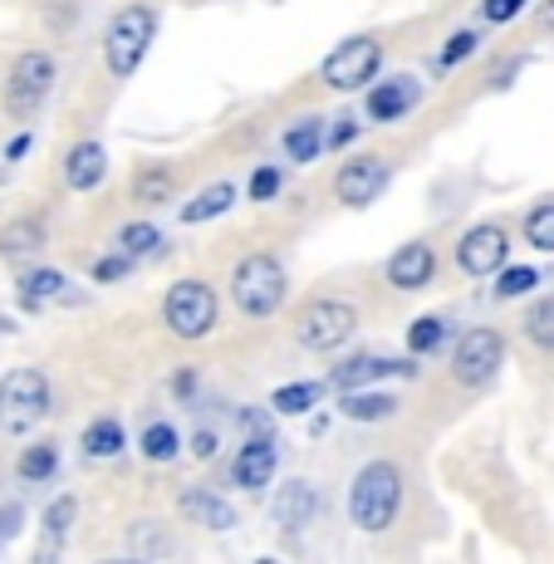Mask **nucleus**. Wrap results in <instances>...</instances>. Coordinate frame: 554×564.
Wrapping results in <instances>:
<instances>
[{"label": "nucleus", "instance_id": "nucleus-26", "mask_svg": "<svg viewBox=\"0 0 554 564\" xmlns=\"http://www.w3.org/2000/svg\"><path fill=\"white\" fill-rule=\"evenodd\" d=\"M138 447H143V457H148V462L167 466V462H177L182 437H177V427H172V422H148L143 437H138Z\"/></svg>", "mask_w": 554, "mask_h": 564}, {"label": "nucleus", "instance_id": "nucleus-39", "mask_svg": "<svg viewBox=\"0 0 554 564\" xmlns=\"http://www.w3.org/2000/svg\"><path fill=\"white\" fill-rule=\"evenodd\" d=\"M520 10H525V0H481V15L491 20V25H510Z\"/></svg>", "mask_w": 554, "mask_h": 564}, {"label": "nucleus", "instance_id": "nucleus-10", "mask_svg": "<svg viewBox=\"0 0 554 564\" xmlns=\"http://www.w3.org/2000/svg\"><path fill=\"white\" fill-rule=\"evenodd\" d=\"M506 260H510V236H506V226H496V221L471 226V231L456 241V270L471 280L496 275Z\"/></svg>", "mask_w": 554, "mask_h": 564}, {"label": "nucleus", "instance_id": "nucleus-12", "mask_svg": "<svg viewBox=\"0 0 554 564\" xmlns=\"http://www.w3.org/2000/svg\"><path fill=\"white\" fill-rule=\"evenodd\" d=\"M275 466H280V447L270 437H251L236 447V462H231V481L241 491H265L275 481Z\"/></svg>", "mask_w": 554, "mask_h": 564}, {"label": "nucleus", "instance_id": "nucleus-40", "mask_svg": "<svg viewBox=\"0 0 554 564\" xmlns=\"http://www.w3.org/2000/svg\"><path fill=\"white\" fill-rule=\"evenodd\" d=\"M216 447H221V442H216V432H211V427L192 432V442H187V452H192L197 462H211V457H216Z\"/></svg>", "mask_w": 554, "mask_h": 564}, {"label": "nucleus", "instance_id": "nucleus-13", "mask_svg": "<svg viewBox=\"0 0 554 564\" xmlns=\"http://www.w3.org/2000/svg\"><path fill=\"white\" fill-rule=\"evenodd\" d=\"M378 378H417V364H412V359H378V354H358V359L334 368L329 383L339 388V393H349V388H368V383H378Z\"/></svg>", "mask_w": 554, "mask_h": 564}, {"label": "nucleus", "instance_id": "nucleus-3", "mask_svg": "<svg viewBox=\"0 0 554 564\" xmlns=\"http://www.w3.org/2000/svg\"><path fill=\"white\" fill-rule=\"evenodd\" d=\"M152 35H157V10L152 6H123L104 30V64L108 74L128 79L138 74V64L148 59L152 50Z\"/></svg>", "mask_w": 554, "mask_h": 564}, {"label": "nucleus", "instance_id": "nucleus-43", "mask_svg": "<svg viewBox=\"0 0 554 564\" xmlns=\"http://www.w3.org/2000/svg\"><path fill=\"white\" fill-rule=\"evenodd\" d=\"M15 525H20V506H6V511H0V545L15 535Z\"/></svg>", "mask_w": 554, "mask_h": 564}, {"label": "nucleus", "instance_id": "nucleus-24", "mask_svg": "<svg viewBox=\"0 0 554 564\" xmlns=\"http://www.w3.org/2000/svg\"><path fill=\"white\" fill-rule=\"evenodd\" d=\"M329 393V383H319V378H304V383H285L275 388V398H270V408L280 412V417H300V412L319 408V398Z\"/></svg>", "mask_w": 554, "mask_h": 564}, {"label": "nucleus", "instance_id": "nucleus-17", "mask_svg": "<svg viewBox=\"0 0 554 564\" xmlns=\"http://www.w3.org/2000/svg\"><path fill=\"white\" fill-rule=\"evenodd\" d=\"M104 177H108V153H104V143H94V138L74 143L69 158H64V182H69L74 192H94V187H104Z\"/></svg>", "mask_w": 554, "mask_h": 564}, {"label": "nucleus", "instance_id": "nucleus-37", "mask_svg": "<svg viewBox=\"0 0 554 564\" xmlns=\"http://www.w3.org/2000/svg\"><path fill=\"white\" fill-rule=\"evenodd\" d=\"M74 516H79V501H74V496H59V501H54L50 511H45V530H50V540H64V535H69Z\"/></svg>", "mask_w": 554, "mask_h": 564}, {"label": "nucleus", "instance_id": "nucleus-36", "mask_svg": "<svg viewBox=\"0 0 554 564\" xmlns=\"http://www.w3.org/2000/svg\"><path fill=\"white\" fill-rule=\"evenodd\" d=\"M476 50H481V35H476V30H456L447 45H442V54H437V69H456V64L471 59Z\"/></svg>", "mask_w": 554, "mask_h": 564}, {"label": "nucleus", "instance_id": "nucleus-29", "mask_svg": "<svg viewBox=\"0 0 554 564\" xmlns=\"http://www.w3.org/2000/svg\"><path fill=\"white\" fill-rule=\"evenodd\" d=\"M172 192H177V177H172L167 167H148V172H138V182H133L138 206H162V202H172Z\"/></svg>", "mask_w": 554, "mask_h": 564}, {"label": "nucleus", "instance_id": "nucleus-41", "mask_svg": "<svg viewBox=\"0 0 554 564\" xmlns=\"http://www.w3.org/2000/svg\"><path fill=\"white\" fill-rule=\"evenodd\" d=\"M358 133H363V128H358L354 118H339V123H329V148H349Z\"/></svg>", "mask_w": 554, "mask_h": 564}, {"label": "nucleus", "instance_id": "nucleus-20", "mask_svg": "<svg viewBox=\"0 0 554 564\" xmlns=\"http://www.w3.org/2000/svg\"><path fill=\"white\" fill-rule=\"evenodd\" d=\"M324 148H329V123H324L319 113H309V118H300V123L285 128V158L290 162H314Z\"/></svg>", "mask_w": 554, "mask_h": 564}, {"label": "nucleus", "instance_id": "nucleus-6", "mask_svg": "<svg viewBox=\"0 0 554 564\" xmlns=\"http://www.w3.org/2000/svg\"><path fill=\"white\" fill-rule=\"evenodd\" d=\"M358 329V310L349 300H309L300 314H295V339L300 349L309 354H334L354 339Z\"/></svg>", "mask_w": 554, "mask_h": 564}, {"label": "nucleus", "instance_id": "nucleus-33", "mask_svg": "<svg viewBox=\"0 0 554 564\" xmlns=\"http://www.w3.org/2000/svg\"><path fill=\"white\" fill-rule=\"evenodd\" d=\"M118 251H128V256H152V251H162V231L152 221H128L123 231H118Z\"/></svg>", "mask_w": 554, "mask_h": 564}, {"label": "nucleus", "instance_id": "nucleus-32", "mask_svg": "<svg viewBox=\"0 0 554 564\" xmlns=\"http://www.w3.org/2000/svg\"><path fill=\"white\" fill-rule=\"evenodd\" d=\"M525 241L545 256L554 251V202H540L525 212Z\"/></svg>", "mask_w": 554, "mask_h": 564}, {"label": "nucleus", "instance_id": "nucleus-42", "mask_svg": "<svg viewBox=\"0 0 554 564\" xmlns=\"http://www.w3.org/2000/svg\"><path fill=\"white\" fill-rule=\"evenodd\" d=\"M172 393H177V398H192V393H197V368H182V373L172 378Z\"/></svg>", "mask_w": 554, "mask_h": 564}, {"label": "nucleus", "instance_id": "nucleus-15", "mask_svg": "<svg viewBox=\"0 0 554 564\" xmlns=\"http://www.w3.org/2000/svg\"><path fill=\"white\" fill-rule=\"evenodd\" d=\"M412 104H417V79H408V74L378 79L373 89H368V118H373V123H398V118H408Z\"/></svg>", "mask_w": 554, "mask_h": 564}, {"label": "nucleus", "instance_id": "nucleus-16", "mask_svg": "<svg viewBox=\"0 0 554 564\" xmlns=\"http://www.w3.org/2000/svg\"><path fill=\"white\" fill-rule=\"evenodd\" d=\"M319 491H314L309 481H290V486H280L275 491V506H270V520L275 525H285V530H304V525H314V516H319Z\"/></svg>", "mask_w": 554, "mask_h": 564}, {"label": "nucleus", "instance_id": "nucleus-2", "mask_svg": "<svg viewBox=\"0 0 554 564\" xmlns=\"http://www.w3.org/2000/svg\"><path fill=\"white\" fill-rule=\"evenodd\" d=\"M285 295H290V280L275 256L256 251L231 270V300H236V310L251 314V319H270V314L285 305Z\"/></svg>", "mask_w": 554, "mask_h": 564}, {"label": "nucleus", "instance_id": "nucleus-23", "mask_svg": "<svg viewBox=\"0 0 554 564\" xmlns=\"http://www.w3.org/2000/svg\"><path fill=\"white\" fill-rule=\"evenodd\" d=\"M84 457H94V462H108V457H123V447H128V432H123V422L118 417H94L89 427H84Z\"/></svg>", "mask_w": 554, "mask_h": 564}, {"label": "nucleus", "instance_id": "nucleus-28", "mask_svg": "<svg viewBox=\"0 0 554 564\" xmlns=\"http://www.w3.org/2000/svg\"><path fill=\"white\" fill-rule=\"evenodd\" d=\"M520 329H525V339L535 344V349L554 354V295L535 300V305L525 310V319H520Z\"/></svg>", "mask_w": 554, "mask_h": 564}, {"label": "nucleus", "instance_id": "nucleus-38", "mask_svg": "<svg viewBox=\"0 0 554 564\" xmlns=\"http://www.w3.org/2000/svg\"><path fill=\"white\" fill-rule=\"evenodd\" d=\"M133 260H138V256H128V251H118V256H104L99 265H94V280H99V285H113V280H123L128 270H133Z\"/></svg>", "mask_w": 554, "mask_h": 564}, {"label": "nucleus", "instance_id": "nucleus-31", "mask_svg": "<svg viewBox=\"0 0 554 564\" xmlns=\"http://www.w3.org/2000/svg\"><path fill=\"white\" fill-rule=\"evenodd\" d=\"M540 285V270L535 265H506L496 270V300H520V295H530V290Z\"/></svg>", "mask_w": 554, "mask_h": 564}, {"label": "nucleus", "instance_id": "nucleus-4", "mask_svg": "<svg viewBox=\"0 0 554 564\" xmlns=\"http://www.w3.org/2000/svg\"><path fill=\"white\" fill-rule=\"evenodd\" d=\"M216 290L206 285V280H177V285L167 290V300H162V324L172 329V339L182 344H197L206 334L216 329Z\"/></svg>", "mask_w": 554, "mask_h": 564}, {"label": "nucleus", "instance_id": "nucleus-11", "mask_svg": "<svg viewBox=\"0 0 554 564\" xmlns=\"http://www.w3.org/2000/svg\"><path fill=\"white\" fill-rule=\"evenodd\" d=\"M388 162L378 158V153H363V158H349L339 167V177H334V197H339L344 206H368V202H378L383 197V187H388Z\"/></svg>", "mask_w": 554, "mask_h": 564}, {"label": "nucleus", "instance_id": "nucleus-27", "mask_svg": "<svg viewBox=\"0 0 554 564\" xmlns=\"http://www.w3.org/2000/svg\"><path fill=\"white\" fill-rule=\"evenodd\" d=\"M442 344H447V319H442V314H422V319H412V329H408L412 359H427V354H437Z\"/></svg>", "mask_w": 554, "mask_h": 564}, {"label": "nucleus", "instance_id": "nucleus-19", "mask_svg": "<svg viewBox=\"0 0 554 564\" xmlns=\"http://www.w3.org/2000/svg\"><path fill=\"white\" fill-rule=\"evenodd\" d=\"M40 251H45V226H40L35 216H20V221H10L6 231H0V260H10V265L35 260Z\"/></svg>", "mask_w": 554, "mask_h": 564}, {"label": "nucleus", "instance_id": "nucleus-22", "mask_svg": "<svg viewBox=\"0 0 554 564\" xmlns=\"http://www.w3.org/2000/svg\"><path fill=\"white\" fill-rule=\"evenodd\" d=\"M231 206H236V187H231V182H211V187H202L177 216L187 226H206V221H216V216H226Z\"/></svg>", "mask_w": 554, "mask_h": 564}, {"label": "nucleus", "instance_id": "nucleus-9", "mask_svg": "<svg viewBox=\"0 0 554 564\" xmlns=\"http://www.w3.org/2000/svg\"><path fill=\"white\" fill-rule=\"evenodd\" d=\"M50 89H54V54L25 50L15 59V69H10V79H6V113L10 118L40 113V104L50 99Z\"/></svg>", "mask_w": 554, "mask_h": 564}, {"label": "nucleus", "instance_id": "nucleus-25", "mask_svg": "<svg viewBox=\"0 0 554 564\" xmlns=\"http://www.w3.org/2000/svg\"><path fill=\"white\" fill-rule=\"evenodd\" d=\"M64 290V275L59 270H50V265H40V270H25L20 275V305L25 310H45L54 295Z\"/></svg>", "mask_w": 554, "mask_h": 564}, {"label": "nucleus", "instance_id": "nucleus-35", "mask_svg": "<svg viewBox=\"0 0 554 564\" xmlns=\"http://www.w3.org/2000/svg\"><path fill=\"white\" fill-rule=\"evenodd\" d=\"M280 192H285V172H280L275 162H265V167L251 172V187H246V197L251 202H275Z\"/></svg>", "mask_w": 554, "mask_h": 564}, {"label": "nucleus", "instance_id": "nucleus-7", "mask_svg": "<svg viewBox=\"0 0 554 564\" xmlns=\"http://www.w3.org/2000/svg\"><path fill=\"white\" fill-rule=\"evenodd\" d=\"M501 364H506V339H501V329H491V324L466 329L452 349V378L461 388H486L496 373H501Z\"/></svg>", "mask_w": 554, "mask_h": 564}, {"label": "nucleus", "instance_id": "nucleus-18", "mask_svg": "<svg viewBox=\"0 0 554 564\" xmlns=\"http://www.w3.org/2000/svg\"><path fill=\"white\" fill-rule=\"evenodd\" d=\"M177 511L187 516L192 525H206V530H231L236 525V511L216 491H206V486H187V491L177 496Z\"/></svg>", "mask_w": 554, "mask_h": 564}, {"label": "nucleus", "instance_id": "nucleus-14", "mask_svg": "<svg viewBox=\"0 0 554 564\" xmlns=\"http://www.w3.org/2000/svg\"><path fill=\"white\" fill-rule=\"evenodd\" d=\"M432 275H437V251L427 241H408L403 251H393V260H388V280L398 290H427Z\"/></svg>", "mask_w": 554, "mask_h": 564}, {"label": "nucleus", "instance_id": "nucleus-46", "mask_svg": "<svg viewBox=\"0 0 554 564\" xmlns=\"http://www.w3.org/2000/svg\"><path fill=\"white\" fill-rule=\"evenodd\" d=\"M545 25H554V6H550V10H545Z\"/></svg>", "mask_w": 554, "mask_h": 564}, {"label": "nucleus", "instance_id": "nucleus-45", "mask_svg": "<svg viewBox=\"0 0 554 564\" xmlns=\"http://www.w3.org/2000/svg\"><path fill=\"white\" fill-rule=\"evenodd\" d=\"M10 329H15V324H10V319H6V314H0V334H10Z\"/></svg>", "mask_w": 554, "mask_h": 564}, {"label": "nucleus", "instance_id": "nucleus-1", "mask_svg": "<svg viewBox=\"0 0 554 564\" xmlns=\"http://www.w3.org/2000/svg\"><path fill=\"white\" fill-rule=\"evenodd\" d=\"M403 496H408L403 466L398 462H368L349 486V520L363 530V535H383V530L403 516Z\"/></svg>", "mask_w": 554, "mask_h": 564}, {"label": "nucleus", "instance_id": "nucleus-21", "mask_svg": "<svg viewBox=\"0 0 554 564\" xmlns=\"http://www.w3.org/2000/svg\"><path fill=\"white\" fill-rule=\"evenodd\" d=\"M339 412L349 422H388V417H398V398L373 393V388H349V393L339 398Z\"/></svg>", "mask_w": 554, "mask_h": 564}, {"label": "nucleus", "instance_id": "nucleus-44", "mask_svg": "<svg viewBox=\"0 0 554 564\" xmlns=\"http://www.w3.org/2000/svg\"><path fill=\"white\" fill-rule=\"evenodd\" d=\"M30 153V133H20V138H10V148H6V158L15 162V158H25Z\"/></svg>", "mask_w": 554, "mask_h": 564}, {"label": "nucleus", "instance_id": "nucleus-5", "mask_svg": "<svg viewBox=\"0 0 554 564\" xmlns=\"http://www.w3.org/2000/svg\"><path fill=\"white\" fill-rule=\"evenodd\" d=\"M50 417V378L40 368H15L0 378V427L10 437L40 427Z\"/></svg>", "mask_w": 554, "mask_h": 564}, {"label": "nucleus", "instance_id": "nucleus-8", "mask_svg": "<svg viewBox=\"0 0 554 564\" xmlns=\"http://www.w3.org/2000/svg\"><path fill=\"white\" fill-rule=\"evenodd\" d=\"M378 69H383V45H378L373 35H354L344 40V45H334L324 54V84L339 94H354V89H368V84L378 79Z\"/></svg>", "mask_w": 554, "mask_h": 564}, {"label": "nucleus", "instance_id": "nucleus-30", "mask_svg": "<svg viewBox=\"0 0 554 564\" xmlns=\"http://www.w3.org/2000/svg\"><path fill=\"white\" fill-rule=\"evenodd\" d=\"M59 471V447L54 442H35L20 452V481H50Z\"/></svg>", "mask_w": 554, "mask_h": 564}, {"label": "nucleus", "instance_id": "nucleus-34", "mask_svg": "<svg viewBox=\"0 0 554 564\" xmlns=\"http://www.w3.org/2000/svg\"><path fill=\"white\" fill-rule=\"evenodd\" d=\"M128 545H133V555H172V535L167 530H157L152 520H138L133 535H128Z\"/></svg>", "mask_w": 554, "mask_h": 564}]
</instances>
